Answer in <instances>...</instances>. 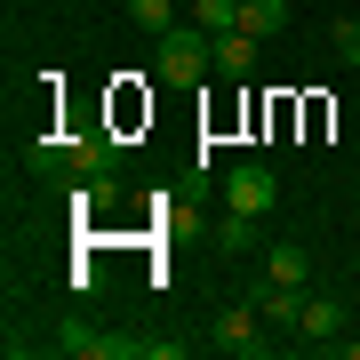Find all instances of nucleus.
Masks as SVG:
<instances>
[{"label":"nucleus","instance_id":"obj_1","mask_svg":"<svg viewBox=\"0 0 360 360\" xmlns=\"http://www.w3.org/2000/svg\"><path fill=\"white\" fill-rule=\"evenodd\" d=\"M153 72H160V80H176V89L208 80V72H217V32H200V25H176V32H160V49H153Z\"/></svg>","mask_w":360,"mask_h":360},{"label":"nucleus","instance_id":"obj_2","mask_svg":"<svg viewBox=\"0 0 360 360\" xmlns=\"http://www.w3.org/2000/svg\"><path fill=\"white\" fill-rule=\"evenodd\" d=\"M208 345H217L224 360H264V352H272V328H264V312H257V304L240 296V304H224V312H217Z\"/></svg>","mask_w":360,"mask_h":360},{"label":"nucleus","instance_id":"obj_3","mask_svg":"<svg viewBox=\"0 0 360 360\" xmlns=\"http://www.w3.org/2000/svg\"><path fill=\"white\" fill-rule=\"evenodd\" d=\"M49 345L65 352V360H144V345H136V336H104L96 321H80V312H72V321H56V336H49Z\"/></svg>","mask_w":360,"mask_h":360},{"label":"nucleus","instance_id":"obj_4","mask_svg":"<svg viewBox=\"0 0 360 360\" xmlns=\"http://www.w3.org/2000/svg\"><path fill=\"white\" fill-rule=\"evenodd\" d=\"M272 200H281V176H272L264 160H232L224 168V208L232 217H264Z\"/></svg>","mask_w":360,"mask_h":360},{"label":"nucleus","instance_id":"obj_5","mask_svg":"<svg viewBox=\"0 0 360 360\" xmlns=\"http://www.w3.org/2000/svg\"><path fill=\"white\" fill-rule=\"evenodd\" d=\"M248 304L264 312L272 336H296V321H304V288H288V281H257V288H248Z\"/></svg>","mask_w":360,"mask_h":360},{"label":"nucleus","instance_id":"obj_6","mask_svg":"<svg viewBox=\"0 0 360 360\" xmlns=\"http://www.w3.org/2000/svg\"><path fill=\"white\" fill-rule=\"evenodd\" d=\"M65 200H72V217H104V208H120V176L112 168H104V176H72Z\"/></svg>","mask_w":360,"mask_h":360},{"label":"nucleus","instance_id":"obj_7","mask_svg":"<svg viewBox=\"0 0 360 360\" xmlns=\"http://www.w3.org/2000/svg\"><path fill=\"white\" fill-rule=\"evenodd\" d=\"M296 336L336 345V336H345V304H336V296H304V321H296Z\"/></svg>","mask_w":360,"mask_h":360},{"label":"nucleus","instance_id":"obj_8","mask_svg":"<svg viewBox=\"0 0 360 360\" xmlns=\"http://www.w3.org/2000/svg\"><path fill=\"white\" fill-rule=\"evenodd\" d=\"M104 168H120V144L89 129V136H72V176H104Z\"/></svg>","mask_w":360,"mask_h":360},{"label":"nucleus","instance_id":"obj_9","mask_svg":"<svg viewBox=\"0 0 360 360\" xmlns=\"http://www.w3.org/2000/svg\"><path fill=\"white\" fill-rule=\"evenodd\" d=\"M240 32L248 40H281L288 32V0H240Z\"/></svg>","mask_w":360,"mask_h":360},{"label":"nucleus","instance_id":"obj_10","mask_svg":"<svg viewBox=\"0 0 360 360\" xmlns=\"http://www.w3.org/2000/svg\"><path fill=\"white\" fill-rule=\"evenodd\" d=\"M257 49H264V40H248V32H217V72L224 80H248V72H257Z\"/></svg>","mask_w":360,"mask_h":360},{"label":"nucleus","instance_id":"obj_11","mask_svg":"<svg viewBox=\"0 0 360 360\" xmlns=\"http://www.w3.org/2000/svg\"><path fill=\"white\" fill-rule=\"evenodd\" d=\"M25 168H32V176H72V136H32L25 144Z\"/></svg>","mask_w":360,"mask_h":360},{"label":"nucleus","instance_id":"obj_12","mask_svg":"<svg viewBox=\"0 0 360 360\" xmlns=\"http://www.w3.org/2000/svg\"><path fill=\"white\" fill-rule=\"evenodd\" d=\"M264 281H288V288H304V281H312V257H304L296 240H272V248H264Z\"/></svg>","mask_w":360,"mask_h":360},{"label":"nucleus","instance_id":"obj_13","mask_svg":"<svg viewBox=\"0 0 360 360\" xmlns=\"http://www.w3.org/2000/svg\"><path fill=\"white\" fill-rule=\"evenodd\" d=\"M129 25H136V32H153V40H160V32H176V0H129Z\"/></svg>","mask_w":360,"mask_h":360},{"label":"nucleus","instance_id":"obj_14","mask_svg":"<svg viewBox=\"0 0 360 360\" xmlns=\"http://www.w3.org/2000/svg\"><path fill=\"white\" fill-rule=\"evenodd\" d=\"M257 248V217H232L224 208V224H217V257H248Z\"/></svg>","mask_w":360,"mask_h":360},{"label":"nucleus","instance_id":"obj_15","mask_svg":"<svg viewBox=\"0 0 360 360\" xmlns=\"http://www.w3.org/2000/svg\"><path fill=\"white\" fill-rule=\"evenodd\" d=\"M328 56L336 65H360V16H336L328 25Z\"/></svg>","mask_w":360,"mask_h":360},{"label":"nucleus","instance_id":"obj_16","mask_svg":"<svg viewBox=\"0 0 360 360\" xmlns=\"http://www.w3.org/2000/svg\"><path fill=\"white\" fill-rule=\"evenodd\" d=\"M200 32H240V0H200Z\"/></svg>","mask_w":360,"mask_h":360}]
</instances>
